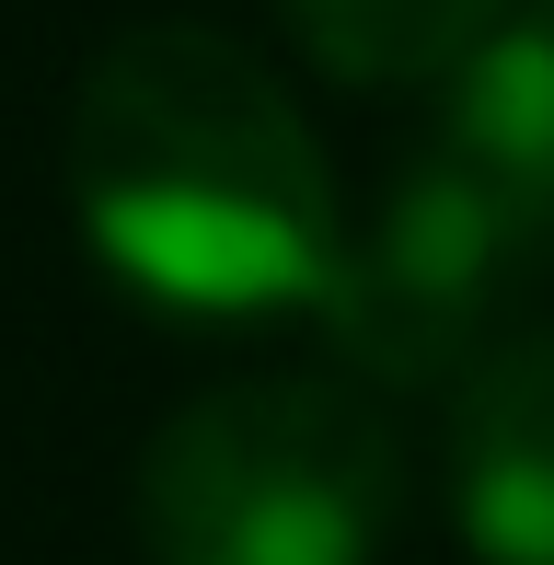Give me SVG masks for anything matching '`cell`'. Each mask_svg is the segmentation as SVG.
I'll return each mask as SVG.
<instances>
[{"label":"cell","mask_w":554,"mask_h":565,"mask_svg":"<svg viewBox=\"0 0 554 565\" xmlns=\"http://www.w3.org/2000/svg\"><path fill=\"white\" fill-rule=\"evenodd\" d=\"M509 12L520 0H289V35L335 82H427V70H462Z\"/></svg>","instance_id":"6"},{"label":"cell","mask_w":554,"mask_h":565,"mask_svg":"<svg viewBox=\"0 0 554 565\" xmlns=\"http://www.w3.org/2000/svg\"><path fill=\"white\" fill-rule=\"evenodd\" d=\"M405 461L347 381H220L139 461L150 565H382Z\"/></svg>","instance_id":"2"},{"label":"cell","mask_w":554,"mask_h":565,"mask_svg":"<svg viewBox=\"0 0 554 565\" xmlns=\"http://www.w3.org/2000/svg\"><path fill=\"white\" fill-rule=\"evenodd\" d=\"M450 520L486 565H554V335H509L462 370Z\"/></svg>","instance_id":"4"},{"label":"cell","mask_w":554,"mask_h":565,"mask_svg":"<svg viewBox=\"0 0 554 565\" xmlns=\"http://www.w3.org/2000/svg\"><path fill=\"white\" fill-rule=\"evenodd\" d=\"M543 254H554V220H532L509 185H486L450 150H416L370 196V220H347L335 289L312 300V323L359 381H393V393L450 381L486 358L497 312L532 289Z\"/></svg>","instance_id":"3"},{"label":"cell","mask_w":554,"mask_h":565,"mask_svg":"<svg viewBox=\"0 0 554 565\" xmlns=\"http://www.w3.org/2000/svg\"><path fill=\"white\" fill-rule=\"evenodd\" d=\"M439 150L473 162L486 185H509L532 220H554V0H520L439 105Z\"/></svg>","instance_id":"5"},{"label":"cell","mask_w":554,"mask_h":565,"mask_svg":"<svg viewBox=\"0 0 554 565\" xmlns=\"http://www.w3.org/2000/svg\"><path fill=\"white\" fill-rule=\"evenodd\" d=\"M82 243L162 312H312L347 254V196L312 116L255 46L209 23H128L70 116Z\"/></svg>","instance_id":"1"}]
</instances>
